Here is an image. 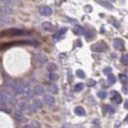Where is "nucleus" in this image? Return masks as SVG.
<instances>
[{
    "mask_svg": "<svg viewBox=\"0 0 128 128\" xmlns=\"http://www.w3.org/2000/svg\"><path fill=\"white\" fill-rule=\"evenodd\" d=\"M29 34L28 32H24L22 30H19V29H10V30H7L5 32H1V36H25Z\"/></svg>",
    "mask_w": 128,
    "mask_h": 128,
    "instance_id": "1",
    "label": "nucleus"
},
{
    "mask_svg": "<svg viewBox=\"0 0 128 128\" xmlns=\"http://www.w3.org/2000/svg\"><path fill=\"white\" fill-rule=\"evenodd\" d=\"M91 49L95 52H104L108 49V46L104 42H96L95 44H93Z\"/></svg>",
    "mask_w": 128,
    "mask_h": 128,
    "instance_id": "2",
    "label": "nucleus"
},
{
    "mask_svg": "<svg viewBox=\"0 0 128 128\" xmlns=\"http://www.w3.org/2000/svg\"><path fill=\"white\" fill-rule=\"evenodd\" d=\"M113 48L117 50H124V42L121 38H115L113 40Z\"/></svg>",
    "mask_w": 128,
    "mask_h": 128,
    "instance_id": "3",
    "label": "nucleus"
},
{
    "mask_svg": "<svg viewBox=\"0 0 128 128\" xmlns=\"http://www.w3.org/2000/svg\"><path fill=\"white\" fill-rule=\"evenodd\" d=\"M40 13L42 16H50L52 14V9L49 6H44L40 9Z\"/></svg>",
    "mask_w": 128,
    "mask_h": 128,
    "instance_id": "4",
    "label": "nucleus"
},
{
    "mask_svg": "<svg viewBox=\"0 0 128 128\" xmlns=\"http://www.w3.org/2000/svg\"><path fill=\"white\" fill-rule=\"evenodd\" d=\"M96 32L94 30H92V29H87L86 31H85V36H86V38L88 40H94L95 38V34Z\"/></svg>",
    "mask_w": 128,
    "mask_h": 128,
    "instance_id": "5",
    "label": "nucleus"
},
{
    "mask_svg": "<svg viewBox=\"0 0 128 128\" xmlns=\"http://www.w3.org/2000/svg\"><path fill=\"white\" fill-rule=\"evenodd\" d=\"M32 112H36L38 110H40L42 108V102L40 100H34L32 102Z\"/></svg>",
    "mask_w": 128,
    "mask_h": 128,
    "instance_id": "6",
    "label": "nucleus"
},
{
    "mask_svg": "<svg viewBox=\"0 0 128 128\" xmlns=\"http://www.w3.org/2000/svg\"><path fill=\"white\" fill-rule=\"evenodd\" d=\"M14 23V20L12 18H9V17H1V24L2 25H11Z\"/></svg>",
    "mask_w": 128,
    "mask_h": 128,
    "instance_id": "7",
    "label": "nucleus"
},
{
    "mask_svg": "<svg viewBox=\"0 0 128 128\" xmlns=\"http://www.w3.org/2000/svg\"><path fill=\"white\" fill-rule=\"evenodd\" d=\"M36 61L40 64V65L48 62V57L44 56V55H42V54H38V55H36Z\"/></svg>",
    "mask_w": 128,
    "mask_h": 128,
    "instance_id": "8",
    "label": "nucleus"
},
{
    "mask_svg": "<svg viewBox=\"0 0 128 128\" xmlns=\"http://www.w3.org/2000/svg\"><path fill=\"white\" fill-rule=\"evenodd\" d=\"M42 28H44L46 31H48V32H52V31L55 30V27H54L51 23H48V22H46V23L42 24Z\"/></svg>",
    "mask_w": 128,
    "mask_h": 128,
    "instance_id": "9",
    "label": "nucleus"
},
{
    "mask_svg": "<svg viewBox=\"0 0 128 128\" xmlns=\"http://www.w3.org/2000/svg\"><path fill=\"white\" fill-rule=\"evenodd\" d=\"M44 104H46L48 106H52L54 102H55V100L52 96H44Z\"/></svg>",
    "mask_w": 128,
    "mask_h": 128,
    "instance_id": "10",
    "label": "nucleus"
},
{
    "mask_svg": "<svg viewBox=\"0 0 128 128\" xmlns=\"http://www.w3.org/2000/svg\"><path fill=\"white\" fill-rule=\"evenodd\" d=\"M112 100L114 102H115V104H121V102H122L121 96H120L118 93H116V92H113V96H112Z\"/></svg>",
    "mask_w": 128,
    "mask_h": 128,
    "instance_id": "11",
    "label": "nucleus"
},
{
    "mask_svg": "<svg viewBox=\"0 0 128 128\" xmlns=\"http://www.w3.org/2000/svg\"><path fill=\"white\" fill-rule=\"evenodd\" d=\"M12 13V9L10 8V7H8V6H2L1 7V14H2V16H6V15H9V14H11Z\"/></svg>",
    "mask_w": 128,
    "mask_h": 128,
    "instance_id": "12",
    "label": "nucleus"
},
{
    "mask_svg": "<svg viewBox=\"0 0 128 128\" xmlns=\"http://www.w3.org/2000/svg\"><path fill=\"white\" fill-rule=\"evenodd\" d=\"M34 93L36 95H38V96H42V95L44 94V88L40 86V85H38V86L34 87Z\"/></svg>",
    "mask_w": 128,
    "mask_h": 128,
    "instance_id": "13",
    "label": "nucleus"
},
{
    "mask_svg": "<svg viewBox=\"0 0 128 128\" xmlns=\"http://www.w3.org/2000/svg\"><path fill=\"white\" fill-rule=\"evenodd\" d=\"M85 31H86V30H84V28L81 27V26H75V28H74V32H75L76 34H78V36L85 34Z\"/></svg>",
    "mask_w": 128,
    "mask_h": 128,
    "instance_id": "14",
    "label": "nucleus"
},
{
    "mask_svg": "<svg viewBox=\"0 0 128 128\" xmlns=\"http://www.w3.org/2000/svg\"><path fill=\"white\" fill-rule=\"evenodd\" d=\"M74 112H75V113H76L77 115H79V116H85V114H86L85 110H84L82 106H77Z\"/></svg>",
    "mask_w": 128,
    "mask_h": 128,
    "instance_id": "15",
    "label": "nucleus"
},
{
    "mask_svg": "<svg viewBox=\"0 0 128 128\" xmlns=\"http://www.w3.org/2000/svg\"><path fill=\"white\" fill-rule=\"evenodd\" d=\"M66 31H67V29H66V28H62L61 30H59L58 32H57L56 34H54V36H53V38H55V40H58V38H60V36L63 34L64 32H66Z\"/></svg>",
    "mask_w": 128,
    "mask_h": 128,
    "instance_id": "16",
    "label": "nucleus"
},
{
    "mask_svg": "<svg viewBox=\"0 0 128 128\" xmlns=\"http://www.w3.org/2000/svg\"><path fill=\"white\" fill-rule=\"evenodd\" d=\"M48 92H50L52 94H57L58 93V89L54 84H51V85L48 86Z\"/></svg>",
    "mask_w": 128,
    "mask_h": 128,
    "instance_id": "17",
    "label": "nucleus"
},
{
    "mask_svg": "<svg viewBox=\"0 0 128 128\" xmlns=\"http://www.w3.org/2000/svg\"><path fill=\"white\" fill-rule=\"evenodd\" d=\"M98 4H100L102 6H104V7L108 8V9H110V10H112V9H113L112 5H110V4L108 3V2H106V1H102V0H98Z\"/></svg>",
    "mask_w": 128,
    "mask_h": 128,
    "instance_id": "18",
    "label": "nucleus"
},
{
    "mask_svg": "<svg viewBox=\"0 0 128 128\" xmlns=\"http://www.w3.org/2000/svg\"><path fill=\"white\" fill-rule=\"evenodd\" d=\"M108 84H110V85H113V84H115V82H116V77H115L113 74H110L108 77Z\"/></svg>",
    "mask_w": 128,
    "mask_h": 128,
    "instance_id": "19",
    "label": "nucleus"
},
{
    "mask_svg": "<svg viewBox=\"0 0 128 128\" xmlns=\"http://www.w3.org/2000/svg\"><path fill=\"white\" fill-rule=\"evenodd\" d=\"M57 69V66H56V64L54 63H49L48 65V71H50L51 73L53 72V71H55Z\"/></svg>",
    "mask_w": 128,
    "mask_h": 128,
    "instance_id": "20",
    "label": "nucleus"
},
{
    "mask_svg": "<svg viewBox=\"0 0 128 128\" xmlns=\"http://www.w3.org/2000/svg\"><path fill=\"white\" fill-rule=\"evenodd\" d=\"M84 88H85V85H84L83 83H79V84H77V85L75 86L74 90H75L76 92H80L82 90H84Z\"/></svg>",
    "mask_w": 128,
    "mask_h": 128,
    "instance_id": "21",
    "label": "nucleus"
},
{
    "mask_svg": "<svg viewBox=\"0 0 128 128\" xmlns=\"http://www.w3.org/2000/svg\"><path fill=\"white\" fill-rule=\"evenodd\" d=\"M121 63L123 65H128V53L127 54H123L121 56Z\"/></svg>",
    "mask_w": 128,
    "mask_h": 128,
    "instance_id": "22",
    "label": "nucleus"
},
{
    "mask_svg": "<svg viewBox=\"0 0 128 128\" xmlns=\"http://www.w3.org/2000/svg\"><path fill=\"white\" fill-rule=\"evenodd\" d=\"M76 75H77L79 78H81V79H84V78L86 77V74H85V72H84L83 70H77V71H76Z\"/></svg>",
    "mask_w": 128,
    "mask_h": 128,
    "instance_id": "23",
    "label": "nucleus"
},
{
    "mask_svg": "<svg viewBox=\"0 0 128 128\" xmlns=\"http://www.w3.org/2000/svg\"><path fill=\"white\" fill-rule=\"evenodd\" d=\"M98 96H100V98L104 100V98H106L108 96V93H106V91H100V92L98 93Z\"/></svg>",
    "mask_w": 128,
    "mask_h": 128,
    "instance_id": "24",
    "label": "nucleus"
},
{
    "mask_svg": "<svg viewBox=\"0 0 128 128\" xmlns=\"http://www.w3.org/2000/svg\"><path fill=\"white\" fill-rule=\"evenodd\" d=\"M119 79H120V81L122 82V83H127V81H128V77L125 75V74H120L119 75Z\"/></svg>",
    "mask_w": 128,
    "mask_h": 128,
    "instance_id": "25",
    "label": "nucleus"
},
{
    "mask_svg": "<svg viewBox=\"0 0 128 128\" xmlns=\"http://www.w3.org/2000/svg\"><path fill=\"white\" fill-rule=\"evenodd\" d=\"M104 110L108 112V113H112V112H114L112 106H108V104H106V106H104Z\"/></svg>",
    "mask_w": 128,
    "mask_h": 128,
    "instance_id": "26",
    "label": "nucleus"
},
{
    "mask_svg": "<svg viewBox=\"0 0 128 128\" xmlns=\"http://www.w3.org/2000/svg\"><path fill=\"white\" fill-rule=\"evenodd\" d=\"M8 100V96L2 91L1 92V102H7Z\"/></svg>",
    "mask_w": 128,
    "mask_h": 128,
    "instance_id": "27",
    "label": "nucleus"
},
{
    "mask_svg": "<svg viewBox=\"0 0 128 128\" xmlns=\"http://www.w3.org/2000/svg\"><path fill=\"white\" fill-rule=\"evenodd\" d=\"M15 117L19 120H21L23 118V113L21 112V110H18V112H15Z\"/></svg>",
    "mask_w": 128,
    "mask_h": 128,
    "instance_id": "28",
    "label": "nucleus"
},
{
    "mask_svg": "<svg viewBox=\"0 0 128 128\" xmlns=\"http://www.w3.org/2000/svg\"><path fill=\"white\" fill-rule=\"evenodd\" d=\"M34 95H36L34 91L32 92V91H31V90H29V91L27 92V96H28V98H32L34 96Z\"/></svg>",
    "mask_w": 128,
    "mask_h": 128,
    "instance_id": "29",
    "label": "nucleus"
},
{
    "mask_svg": "<svg viewBox=\"0 0 128 128\" xmlns=\"http://www.w3.org/2000/svg\"><path fill=\"white\" fill-rule=\"evenodd\" d=\"M27 108H28V104L26 102H21L20 104V110H25Z\"/></svg>",
    "mask_w": 128,
    "mask_h": 128,
    "instance_id": "30",
    "label": "nucleus"
},
{
    "mask_svg": "<svg viewBox=\"0 0 128 128\" xmlns=\"http://www.w3.org/2000/svg\"><path fill=\"white\" fill-rule=\"evenodd\" d=\"M12 4L14 6H21L22 5V1L21 0H13L12 1Z\"/></svg>",
    "mask_w": 128,
    "mask_h": 128,
    "instance_id": "31",
    "label": "nucleus"
},
{
    "mask_svg": "<svg viewBox=\"0 0 128 128\" xmlns=\"http://www.w3.org/2000/svg\"><path fill=\"white\" fill-rule=\"evenodd\" d=\"M104 73L106 75H110V74H112V68H110V67L106 68V69L104 70Z\"/></svg>",
    "mask_w": 128,
    "mask_h": 128,
    "instance_id": "32",
    "label": "nucleus"
},
{
    "mask_svg": "<svg viewBox=\"0 0 128 128\" xmlns=\"http://www.w3.org/2000/svg\"><path fill=\"white\" fill-rule=\"evenodd\" d=\"M57 78H58V77H57V75H56V74H54V73H51V74L49 75V79H50L51 81H55Z\"/></svg>",
    "mask_w": 128,
    "mask_h": 128,
    "instance_id": "33",
    "label": "nucleus"
},
{
    "mask_svg": "<svg viewBox=\"0 0 128 128\" xmlns=\"http://www.w3.org/2000/svg\"><path fill=\"white\" fill-rule=\"evenodd\" d=\"M31 125H32L34 128H40V125L38 124V121H36V120H34V121H32Z\"/></svg>",
    "mask_w": 128,
    "mask_h": 128,
    "instance_id": "34",
    "label": "nucleus"
},
{
    "mask_svg": "<svg viewBox=\"0 0 128 128\" xmlns=\"http://www.w3.org/2000/svg\"><path fill=\"white\" fill-rule=\"evenodd\" d=\"M12 1H13V0H1V3L7 5V4H9V3H12Z\"/></svg>",
    "mask_w": 128,
    "mask_h": 128,
    "instance_id": "35",
    "label": "nucleus"
},
{
    "mask_svg": "<svg viewBox=\"0 0 128 128\" xmlns=\"http://www.w3.org/2000/svg\"><path fill=\"white\" fill-rule=\"evenodd\" d=\"M122 91H123V93H124L125 95H128V87L127 86H124V87L122 88Z\"/></svg>",
    "mask_w": 128,
    "mask_h": 128,
    "instance_id": "36",
    "label": "nucleus"
},
{
    "mask_svg": "<svg viewBox=\"0 0 128 128\" xmlns=\"http://www.w3.org/2000/svg\"><path fill=\"white\" fill-rule=\"evenodd\" d=\"M95 84H96V82H95L94 80H92V81H90V82H89V84H88V85H89L90 87H92V86H95Z\"/></svg>",
    "mask_w": 128,
    "mask_h": 128,
    "instance_id": "37",
    "label": "nucleus"
},
{
    "mask_svg": "<svg viewBox=\"0 0 128 128\" xmlns=\"http://www.w3.org/2000/svg\"><path fill=\"white\" fill-rule=\"evenodd\" d=\"M124 108H125L126 110H128V100L125 102V104H124Z\"/></svg>",
    "mask_w": 128,
    "mask_h": 128,
    "instance_id": "38",
    "label": "nucleus"
},
{
    "mask_svg": "<svg viewBox=\"0 0 128 128\" xmlns=\"http://www.w3.org/2000/svg\"><path fill=\"white\" fill-rule=\"evenodd\" d=\"M24 128H34V127H32V125H26V126H25Z\"/></svg>",
    "mask_w": 128,
    "mask_h": 128,
    "instance_id": "39",
    "label": "nucleus"
},
{
    "mask_svg": "<svg viewBox=\"0 0 128 128\" xmlns=\"http://www.w3.org/2000/svg\"><path fill=\"white\" fill-rule=\"evenodd\" d=\"M124 121H125V122H128V115L126 116V118H125V120H124Z\"/></svg>",
    "mask_w": 128,
    "mask_h": 128,
    "instance_id": "40",
    "label": "nucleus"
}]
</instances>
